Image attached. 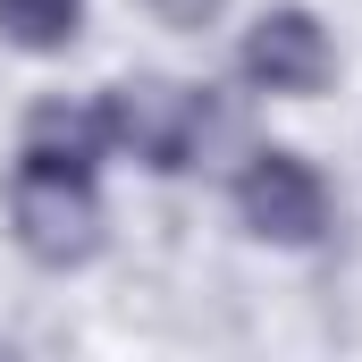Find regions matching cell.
Listing matches in <instances>:
<instances>
[{
	"mask_svg": "<svg viewBox=\"0 0 362 362\" xmlns=\"http://www.w3.org/2000/svg\"><path fill=\"white\" fill-rule=\"evenodd\" d=\"M110 152V118L101 101H34L25 118V144H17V169H42V177H93Z\"/></svg>",
	"mask_w": 362,
	"mask_h": 362,
	"instance_id": "5",
	"label": "cell"
},
{
	"mask_svg": "<svg viewBox=\"0 0 362 362\" xmlns=\"http://www.w3.org/2000/svg\"><path fill=\"white\" fill-rule=\"evenodd\" d=\"M101 118H110V144L135 152V160L160 169V177L194 169V152H202V135H211V101H202L194 85H177V76L110 85L101 93Z\"/></svg>",
	"mask_w": 362,
	"mask_h": 362,
	"instance_id": "1",
	"label": "cell"
},
{
	"mask_svg": "<svg viewBox=\"0 0 362 362\" xmlns=\"http://www.w3.org/2000/svg\"><path fill=\"white\" fill-rule=\"evenodd\" d=\"M236 219L262 236V245H320L329 236V185L303 152H253L236 169Z\"/></svg>",
	"mask_w": 362,
	"mask_h": 362,
	"instance_id": "3",
	"label": "cell"
},
{
	"mask_svg": "<svg viewBox=\"0 0 362 362\" xmlns=\"http://www.w3.org/2000/svg\"><path fill=\"white\" fill-rule=\"evenodd\" d=\"M160 25H177V34H202V25H219V8L228 0H144Z\"/></svg>",
	"mask_w": 362,
	"mask_h": 362,
	"instance_id": "7",
	"label": "cell"
},
{
	"mask_svg": "<svg viewBox=\"0 0 362 362\" xmlns=\"http://www.w3.org/2000/svg\"><path fill=\"white\" fill-rule=\"evenodd\" d=\"M85 34V0H0V42L17 51H68Z\"/></svg>",
	"mask_w": 362,
	"mask_h": 362,
	"instance_id": "6",
	"label": "cell"
},
{
	"mask_svg": "<svg viewBox=\"0 0 362 362\" xmlns=\"http://www.w3.org/2000/svg\"><path fill=\"white\" fill-rule=\"evenodd\" d=\"M329 68H337V51H329V34H320L312 8H262V17H253V34H245V85H262V93H320Z\"/></svg>",
	"mask_w": 362,
	"mask_h": 362,
	"instance_id": "4",
	"label": "cell"
},
{
	"mask_svg": "<svg viewBox=\"0 0 362 362\" xmlns=\"http://www.w3.org/2000/svg\"><path fill=\"white\" fill-rule=\"evenodd\" d=\"M8 236H17L42 270H85L93 253H101V202H93V177L17 169V185H8Z\"/></svg>",
	"mask_w": 362,
	"mask_h": 362,
	"instance_id": "2",
	"label": "cell"
}]
</instances>
